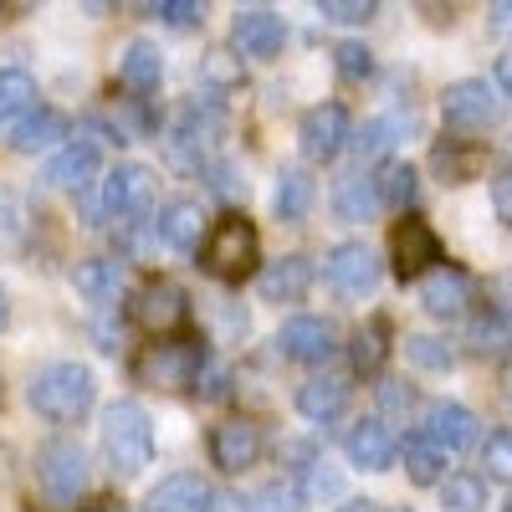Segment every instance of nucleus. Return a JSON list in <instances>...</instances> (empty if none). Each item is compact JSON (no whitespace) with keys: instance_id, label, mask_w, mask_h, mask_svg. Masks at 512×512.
I'll return each mask as SVG.
<instances>
[{"instance_id":"obj_1","label":"nucleus","mask_w":512,"mask_h":512,"mask_svg":"<svg viewBox=\"0 0 512 512\" xmlns=\"http://www.w3.org/2000/svg\"><path fill=\"white\" fill-rule=\"evenodd\" d=\"M103 456L113 477H139L154 461V420L139 400H113L103 410Z\"/></svg>"},{"instance_id":"obj_2","label":"nucleus","mask_w":512,"mask_h":512,"mask_svg":"<svg viewBox=\"0 0 512 512\" xmlns=\"http://www.w3.org/2000/svg\"><path fill=\"white\" fill-rule=\"evenodd\" d=\"M26 400H31V410L41 420H57V425L82 420V415L93 410V369L88 364H72V359L47 364V369L31 379Z\"/></svg>"},{"instance_id":"obj_3","label":"nucleus","mask_w":512,"mask_h":512,"mask_svg":"<svg viewBox=\"0 0 512 512\" xmlns=\"http://www.w3.org/2000/svg\"><path fill=\"white\" fill-rule=\"evenodd\" d=\"M256 256H262V241H256V226L246 216H221L216 231L200 241L205 272L221 282H246L256 272Z\"/></svg>"},{"instance_id":"obj_4","label":"nucleus","mask_w":512,"mask_h":512,"mask_svg":"<svg viewBox=\"0 0 512 512\" xmlns=\"http://www.w3.org/2000/svg\"><path fill=\"white\" fill-rule=\"evenodd\" d=\"M200 369H205V349L195 338H154L134 364V374L144 384H159V390H185V384L200 379Z\"/></svg>"},{"instance_id":"obj_5","label":"nucleus","mask_w":512,"mask_h":512,"mask_svg":"<svg viewBox=\"0 0 512 512\" xmlns=\"http://www.w3.org/2000/svg\"><path fill=\"white\" fill-rule=\"evenodd\" d=\"M36 482L47 492V502L72 507L88 492V456H82V446L77 441H47L36 451Z\"/></svg>"},{"instance_id":"obj_6","label":"nucleus","mask_w":512,"mask_h":512,"mask_svg":"<svg viewBox=\"0 0 512 512\" xmlns=\"http://www.w3.org/2000/svg\"><path fill=\"white\" fill-rule=\"evenodd\" d=\"M154 200V180H149V169L139 164H118L113 175L103 180V195L88 200V221H134L139 210Z\"/></svg>"},{"instance_id":"obj_7","label":"nucleus","mask_w":512,"mask_h":512,"mask_svg":"<svg viewBox=\"0 0 512 512\" xmlns=\"http://www.w3.org/2000/svg\"><path fill=\"white\" fill-rule=\"evenodd\" d=\"M185 318H190V297H185L180 282L154 277V282L139 287V297H134V323H139L144 333H154V338H175V333L185 328Z\"/></svg>"},{"instance_id":"obj_8","label":"nucleus","mask_w":512,"mask_h":512,"mask_svg":"<svg viewBox=\"0 0 512 512\" xmlns=\"http://www.w3.org/2000/svg\"><path fill=\"white\" fill-rule=\"evenodd\" d=\"M390 267L400 282H415L425 272H436L441 267V236L431 231V221H420V216H400L395 236H390Z\"/></svg>"},{"instance_id":"obj_9","label":"nucleus","mask_w":512,"mask_h":512,"mask_svg":"<svg viewBox=\"0 0 512 512\" xmlns=\"http://www.w3.org/2000/svg\"><path fill=\"white\" fill-rule=\"evenodd\" d=\"M349 139H354V118H349L344 103H318V108L303 113V123H297V144H303V154L318 159V164L338 159Z\"/></svg>"},{"instance_id":"obj_10","label":"nucleus","mask_w":512,"mask_h":512,"mask_svg":"<svg viewBox=\"0 0 512 512\" xmlns=\"http://www.w3.org/2000/svg\"><path fill=\"white\" fill-rule=\"evenodd\" d=\"M277 349H282L292 364H323V359L338 354V323L323 318V313H297V318L282 323Z\"/></svg>"},{"instance_id":"obj_11","label":"nucleus","mask_w":512,"mask_h":512,"mask_svg":"<svg viewBox=\"0 0 512 512\" xmlns=\"http://www.w3.org/2000/svg\"><path fill=\"white\" fill-rule=\"evenodd\" d=\"M323 277L338 297H369L374 282H379V256L359 241H344V246H333L328 251V262H323Z\"/></svg>"},{"instance_id":"obj_12","label":"nucleus","mask_w":512,"mask_h":512,"mask_svg":"<svg viewBox=\"0 0 512 512\" xmlns=\"http://www.w3.org/2000/svg\"><path fill=\"white\" fill-rule=\"evenodd\" d=\"M103 169V149H98V139H82V134H72L47 164H41V185H52V190H82L93 175Z\"/></svg>"},{"instance_id":"obj_13","label":"nucleus","mask_w":512,"mask_h":512,"mask_svg":"<svg viewBox=\"0 0 512 512\" xmlns=\"http://www.w3.org/2000/svg\"><path fill=\"white\" fill-rule=\"evenodd\" d=\"M210 149H216V123H210L205 113L185 108L180 123L169 128V139H164V154L175 169H185V175H195V169L210 164Z\"/></svg>"},{"instance_id":"obj_14","label":"nucleus","mask_w":512,"mask_h":512,"mask_svg":"<svg viewBox=\"0 0 512 512\" xmlns=\"http://www.w3.org/2000/svg\"><path fill=\"white\" fill-rule=\"evenodd\" d=\"M441 113H446L451 128H487V123H497L502 98L487 88V82L461 77V82H451V88L441 93Z\"/></svg>"},{"instance_id":"obj_15","label":"nucleus","mask_w":512,"mask_h":512,"mask_svg":"<svg viewBox=\"0 0 512 512\" xmlns=\"http://www.w3.org/2000/svg\"><path fill=\"white\" fill-rule=\"evenodd\" d=\"M262 431H256L251 420H221L216 431H210V461L221 466V472H246V466L262 461Z\"/></svg>"},{"instance_id":"obj_16","label":"nucleus","mask_w":512,"mask_h":512,"mask_svg":"<svg viewBox=\"0 0 512 512\" xmlns=\"http://www.w3.org/2000/svg\"><path fill=\"white\" fill-rule=\"evenodd\" d=\"M420 308L431 313V318H441V323L461 318L466 308H472V277H466L461 267L425 272V282H420Z\"/></svg>"},{"instance_id":"obj_17","label":"nucleus","mask_w":512,"mask_h":512,"mask_svg":"<svg viewBox=\"0 0 512 512\" xmlns=\"http://www.w3.org/2000/svg\"><path fill=\"white\" fill-rule=\"evenodd\" d=\"M282 36H287V26H282V16L267 11V6H251V11H241V16L231 21V41H236L246 57H262V62L282 52Z\"/></svg>"},{"instance_id":"obj_18","label":"nucleus","mask_w":512,"mask_h":512,"mask_svg":"<svg viewBox=\"0 0 512 512\" xmlns=\"http://www.w3.org/2000/svg\"><path fill=\"white\" fill-rule=\"evenodd\" d=\"M425 441H436L446 456L477 446V415L466 405H456V400H441V405H431V415H425Z\"/></svg>"},{"instance_id":"obj_19","label":"nucleus","mask_w":512,"mask_h":512,"mask_svg":"<svg viewBox=\"0 0 512 512\" xmlns=\"http://www.w3.org/2000/svg\"><path fill=\"white\" fill-rule=\"evenodd\" d=\"M344 410H349V379L344 374H318L297 390V415L313 425H333Z\"/></svg>"},{"instance_id":"obj_20","label":"nucleus","mask_w":512,"mask_h":512,"mask_svg":"<svg viewBox=\"0 0 512 512\" xmlns=\"http://www.w3.org/2000/svg\"><path fill=\"white\" fill-rule=\"evenodd\" d=\"M333 216L349 221V226L374 221L379 216V185H374V175H364V169L338 175V185H333Z\"/></svg>"},{"instance_id":"obj_21","label":"nucleus","mask_w":512,"mask_h":512,"mask_svg":"<svg viewBox=\"0 0 512 512\" xmlns=\"http://www.w3.org/2000/svg\"><path fill=\"white\" fill-rule=\"evenodd\" d=\"M205 507H210V482L195 477V472L164 477V482L144 497V512H205Z\"/></svg>"},{"instance_id":"obj_22","label":"nucleus","mask_w":512,"mask_h":512,"mask_svg":"<svg viewBox=\"0 0 512 512\" xmlns=\"http://www.w3.org/2000/svg\"><path fill=\"white\" fill-rule=\"evenodd\" d=\"M349 461L359 466V472H390V461H395V436H390V425H379V420H359L349 441H344Z\"/></svg>"},{"instance_id":"obj_23","label":"nucleus","mask_w":512,"mask_h":512,"mask_svg":"<svg viewBox=\"0 0 512 512\" xmlns=\"http://www.w3.org/2000/svg\"><path fill=\"white\" fill-rule=\"evenodd\" d=\"M308 287H313V262L303 251L277 256V262L262 272V297L267 303H297V297H308Z\"/></svg>"},{"instance_id":"obj_24","label":"nucleus","mask_w":512,"mask_h":512,"mask_svg":"<svg viewBox=\"0 0 512 512\" xmlns=\"http://www.w3.org/2000/svg\"><path fill=\"white\" fill-rule=\"evenodd\" d=\"M67 134V113L62 108H47V103H36L31 113H21L11 123V149L16 154H31V149H47Z\"/></svg>"},{"instance_id":"obj_25","label":"nucleus","mask_w":512,"mask_h":512,"mask_svg":"<svg viewBox=\"0 0 512 512\" xmlns=\"http://www.w3.org/2000/svg\"><path fill=\"white\" fill-rule=\"evenodd\" d=\"M466 349L477 359H507L512 354V313L507 308H482L466 328Z\"/></svg>"},{"instance_id":"obj_26","label":"nucleus","mask_w":512,"mask_h":512,"mask_svg":"<svg viewBox=\"0 0 512 512\" xmlns=\"http://www.w3.org/2000/svg\"><path fill=\"white\" fill-rule=\"evenodd\" d=\"M390 349H395V323H390V313H374V318L354 333L349 359H354L359 374H379L384 359H390Z\"/></svg>"},{"instance_id":"obj_27","label":"nucleus","mask_w":512,"mask_h":512,"mask_svg":"<svg viewBox=\"0 0 512 512\" xmlns=\"http://www.w3.org/2000/svg\"><path fill=\"white\" fill-rule=\"evenodd\" d=\"M395 456H400L405 477H410L415 487H436V482H446V451H441L436 441H425V436H405V441L395 446Z\"/></svg>"},{"instance_id":"obj_28","label":"nucleus","mask_w":512,"mask_h":512,"mask_svg":"<svg viewBox=\"0 0 512 512\" xmlns=\"http://www.w3.org/2000/svg\"><path fill=\"white\" fill-rule=\"evenodd\" d=\"M72 282L88 303H113V297L123 292V282H128V267L118 262V256H93V262H82L72 272Z\"/></svg>"},{"instance_id":"obj_29","label":"nucleus","mask_w":512,"mask_h":512,"mask_svg":"<svg viewBox=\"0 0 512 512\" xmlns=\"http://www.w3.org/2000/svg\"><path fill=\"white\" fill-rule=\"evenodd\" d=\"M410 128H415V118H395V113H384V118H369L359 134H354V149H359V164H374V159H384L400 139H410Z\"/></svg>"},{"instance_id":"obj_30","label":"nucleus","mask_w":512,"mask_h":512,"mask_svg":"<svg viewBox=\"0 0 512 512\" xmlns=\"http://www.w3.org/2000/svg\"><path fill=\"white\" fill-rule=\"evenodd\" d=\"M159 236L175 251H195L200 236H205V210L195 200H169L164 216H159Z\"/></svg>"},{"instance_id":"obj_31","label":"nucleus","mask_w":512,"mask_h":512,"mask_svg":"<svg viewBox=\"0 0 512 512\" xmlns=\"http://www.w3.org/2000/svg\"><path fill=\"white\" fill-rule=\"evenodd\" d=\"M431 169H436V180H446V185H466L482 169V149L472 139H441L431 149Z\"/></svg>"},{"instance_id":"obj_32","label":"nucleus","mask_w":512,"mask_h":512,"mask_svg":"<svg viewBox=\"0 0 512 512\" xmlns=\"http://www.w3.org/2000/svg\"><path fill=\"white\" fill-rule=\"evenodd\" d=\"M159 77H164V62H159V52L149 47V41H134V47L123 52V67H118V82L134 98H149L154 88H159Z\"/></svg>"},{"instance_id":"obj_33","label":"nucleus","mask_w":512,"mask_h":512,"mask_svg":"<svg viewBox=\"0 0 512 512\" xmlns=\"http://www.w3.org/2000/svg\"><path fill=\"white\" fill-rule=\"evenodd\" d=\"M308 205H313V175H303V169H282V175H277V190H272L277 221H303Z\"/></svg>"},{"instance_id":"obj_34","label":"nucleus","mask_w":512,"mask_h":512,"mask_svg":"<svg viewBox=\"0 0 512 512\" xmlns=\"http://www.w3.org/2000/svg\"><path fill=\"white\" fill-rule=\"evenodd\" d=\"M31 108H36V82L21 67H6V72H0V128L16 123Z\"/></svg>"},{"instance_id":"obj_35","label":"nucleus","mask_w":512,"mask_h":512,"mask_svg":"<svg viewBox=\"0 0 512 512\" xmlns=\"http://www.w3.org/2000/svg\"><path fill=\"white\" fill-rule=\"evenodd\" d=\"M415 175H420L415 164H384V175H374V185H379V205L410 210V205H415V190H420Z\"/></svg>"},{"instance_id":"obj_36","label":"nucleus","mask_w":512,"mask_h":512,"mask_svg":"<svg viewBox=\"0 0 512 512\" xmlns=\"http://www.w3.org/2000/svg\"><path fill=\"white\" fill-rule=\"evenodd\" d=\"M405 354H410V364L431 369V374H451L456 369V349L446 344V338H436V333H410Z\"/></svg>"},{"instance_id":"obj_37","label":"nucleus","mask_w":512,"mask_h":512,"mask_svg":"<svg viewBox=\"0 0 512 512\" xmlns=\"http://www.w3.org/2000/svg\"><path fill=\"white\" fill-rule=\"evenodd\" d=\"M200 77H205V88H210V93H236L241 82H246V72H241L236 52H226V47L205 52V62H200Z\"/></svg>"},{"instance_id":"obj_38","label":"nucleus","mask_w":512,"mask_h":512,"mask_svg":"<svg viewBox=\"0 0 512 512\" xmlns=\"http://www.w3.org/2000/svg\"><path fill=\"white\" fill-rule=\"evenodd\" d=\"M441 507L446 512H482L487 507V482L482 477H446L441 482Z\"/></svg>"},{"instance_id":"obj_39","label":"nucleus","mask_w":512,"mask_h":512,"mask_svg":"<svg viewBox=\"0 0 512 512\" xmlns=\"http://www.w3.org/2000/svg\"><path fill=\"white\" fill-rule=\"evenodd\" d=\"M482 472L492 482H512V425H502V431L482 441Z\"/></svg>"},{"instance_id":"obj_40","label":"nucleus","mask_w":512,"mask_h":512,"mask_svg":"<svg viewBox=\"0 0 512 512\" xmlns=\"http://www.w3.org/2000/svg\"><path fill=\"white\" fill-rule=\"evenodd\" d=\"M251 512H308V502H303V492L282 477V482H267L262 492L251 497Z\"/></svg>"},{"instance_id":"obj_41","label":"nucleus","mask_w":512,"mask_h":512,"mask_svg":"<svg viewBox=\"0 0 512 512\" xmlns=\"http://www.w3.org/2000/svg\"><path fill=\"white\" fill-rule=\"evenodd\" d=\"M297 492H303V502H313V497H338L344 492V482H338V472H328L323 461H308L303 472H297V482H292Z\"/></svg>"},{"instance_id":"obj_42","label":"nucleus","mask_w":512,"mask_h":512,"mask_svg":"<svg viewBox=\"0 0 512 512\" xmlns=\"http://www.w3.org/2000/svg\"><path fill=\"white\" fill-rule=\"evenodd\" d=\"M333 67L344 82H364L374 72V52L364 47V41H344V47H333Z\"/></svg>"},{"instance_id":"obj_43","label":"nucleus","mask_w":512,"mask_h":512,"mask_svg":"<svg viewBox=\"0 0 512 512\" xmlns=\"http://www.w3.org/2000/svg\"><path fill=\"white\" fill-rule=\"evenodd\" d=\"M144 11L159 16L164 26H180V31H190V26L205 21V6H200V0H154V6H144Z\"/></svg>"},{"instance_id":"obj_44","label":"nucleus","mask_w":512,"mask_h":512,"mask_svg":"<svg viewBox=\"0 0 512 512\" xmlns=\"http://www.w3.org/2000/svg\"><path fill=\"white\" fill-rule=\"evenodd\" d=\"M328 21H338V26H364V21H374V0H323L318 6Z\"/></svg>"},{"instance_id":"obj_45","label":"nucleus","mask_w":512,"mask_h":512,"mask_svg":"<svg viewBox=\"0 0 512 512\" xmlns=\"http://www.w3.org/2000/svg\"><path fill=\"white\" fill-rule=\"evenodd\" d=\"M415 405H420V400H415V384H405V379H384V384H379V410H384V415H400V420H405Z\"/></svg>"},{"instance_id":"obj_46","label":"nucleus","mask_w":512,"mask_h":512,"mask_svg":"<svg viewBox=\"0 0 512 512\" xmlns=\"http://www.w3.org/2000/svg\"><path fill=\"white\" fill-rule=\"evenodd\" d=\"M492 210H497L502 226H512V169H502V175L492 180Z\"/></svg>"},{"instance_id":"obj_47","label":"nucleus","mask_w":512,"mask_h":512,"mask_svg":"<svg viewBox=\"0 0 512 512\" xmlns=\"http://www.w3.org/2000/svg\"><path fill=\"white\" fill-rule=\"evenodd\" d=\"M205 512H251V502L241 492H210V507Z\"/></svg>"},{"instance_id":"obj_48","label":"nucleus","mask_w":512,"mask_h":512,"mask_svg":"<svg viewBox=\"0 0 512 512\" xmlns=\"http://www.w3.org/2000/svg\"><path fill=\"white\" fill-rule=\"evenodd\" d=\"M492 31H502V36H512V0H497V6H492Z\"/></svg>"},{"instance_id":"obj_49","label":"nucleus","mask_w":512,"mask_h":512,"mask_svg":"<svg viewBox=\"0 0 512 512\" xmlns=\"http://www.w3.org/2000/svg\"><path fill=\"white\" fill-rule=\"evenodd\" d=\"M82 512H128L118 497H98V502H88V507H82Z\"/></svg>"},{"instance_id":"obj_50","label":"nucleus","mask_w":512,"mask_h":512,"mask_svg":"<svg viewBox=\"0 0 512 512\" xmlns=\"http://www.w3.org/2000/svg\"><path fill=\"white\" fill-rule=\"evenodd\" d=\"M497 82L512 93V52H502V62H497Z\"/></svg>"},{"instance_id":"obj_51","label":"nucleus","mask_w":512,"mask_h":512,"mask_svg":"<svg viewBox=\"0 0 512 512\" xmlns=\"http://www.w3.org/2000/svg\"><path fill=\"white\" fill-rule=\"evenodd\" d=\"M338 512H379L369 497H349V502H338Z\"/></svg>"},{"instance_id":"obj_52","label":"nucleus","mask_w":512,"mask_h":512,"mask_svg":"<svg viewBox=\"0 0 512 512\" xmlns=\"http://www.w3.org/2000/svg\"><path fill=\"white\" fill-rule=\"evenodd\" d=\"M502 395L512 400V354H507V369H502Z\"/></svg>"},{"instance_id":"obj_53","label":"nucleus","mask_w":512,"mask_h":512,"mask_svg":"<svg viewBox=\"0 0 512 512\" xmlns=\"http://www.w3.org/2000/svg\"><path fill=\"white\" fill-rule=\"evenodd\" d=\"M11 323V303H6V287H0V328Z\"/></svg>"},{"instance_id":"obj_54","label":"nucleus","mask_w":512,"mask_h":512,"mask_svg":"<svg viewBox=\"0 0 512 512\" xmlns=\"http://www.w3.org/2000/svg\"><path fill=\"white\" fill-rule=\"evenodd\" d=\"M502 512H512V497H507V507H502Z\"/></svg>"},{"instance_id":"obj_55","label":"nucleus","mask_w":512,"mask_h":512,"mask_svg":"<svg viewBox=\"0 0 512 512\" xmlns=\"http://www.w3.org/2000/svg\"><path fill=\"white\" fill-rule=\"evenodd\" d=\"M395 512H410V507H395Z\"/></svg>"}]
</instances>
